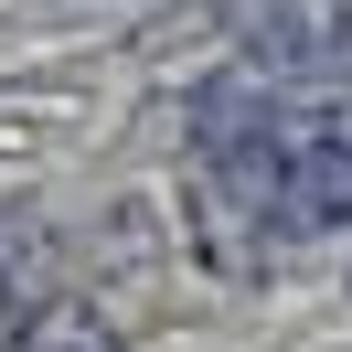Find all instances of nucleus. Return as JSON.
<instances>
[{
	"instance_id": "obj_4",
	"label": "nucleus",
	"mask_w": 352,
	"mask_h": 352,
	"mask_svg": "<svg viewBox=\"0 0 352 352\" xmlns=\"http://www.w3.org/2000/svg\"><path fill=\"white\" fill-rule=\"evenodd\" d=\"M342 75H352V0H342Z\"/></svg>"
},
{
	"instance_id": "obj_1",
	"label": "nucleus",
	"mask_w": 352,
	"mask_h": 352,
	"mask_svg": "<svg viewBox=\"0 0 352 352\" xmlns=\"http://www.w3.org/2000/svg\"><path fill=\"white\" fill-rule=\"evenodd\" d=\"M278 224L299 235H352V107H288L278 118Z\"/></svg>"
},
{
	"instance_id": "obj_2",
	"label": "nucleus",
	"mask_w": 352,
	"mask_h": 352,
	"mask_svg": "<svg viewBox=\"0 0 352 352\" xmlns=\"http://www.w3.org/2000/svg\"><path fill=\"white\" fill-rule=\"evenodd\" d=\"M214 32L278 86H342V0H214Z\"/></svg>"
},
{
	"instance_id": "obj_5",
	"label": "nucleus",
	"mask_w": 352,
	"mask_h": 352,
	"mask_svg": "<svg viewBox=\"0 0 352 352\" xmlns=\"http://www.w3.org/2000/svg\"><path fill=\"white\" fill-rule=\"evenodd\" d=\"M342 107H352V96H342Z\"/></svg>"
},
{
	"instance_id": "obj_3",
	"label": "nucleus",
	"mask_w": 352,
	"mask_h": 352,
	"mask_svg": "<svg viewBox=\"0 0 352 352\" xmlns=\"http://www.w3.org/2000/svg\"><path fill=\"white\" fill-rule=\"evenodd\" d=\"M0 352H118V342H107V320H96V309H54V299H43Z\"/></svg>"
}]
</instances>
